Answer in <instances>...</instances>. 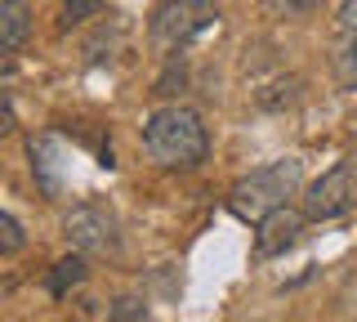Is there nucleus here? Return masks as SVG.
<instances>
[{"mask_svg": "<svg viewBox=\"0 0 357 322\" xmlns=\"http://www.w3.org/2000/svg\"><path fill=\"white\" fill-rule=\"evenodd\" d=\"M143 152L165 166V170H192V166L206 161L210 152V135L201 126V117L183 103L156 108V112L143 121Z\"/></svg>", "mask_w": 357, "mask_h": 322, "instance_id": "nucleus-1", "label": "nucleus"}, {"mask_svg": "<svg viewBox=\"0 0 357 322\" xmlns=\"http://www.w3.org/2000/svg\"><path fill=\"white\" fill-rule=\"evenodd\" d=\"M299 184H304V161L299 157H282V161H268L259 170L241 175L237 184H232L228 193V210L245 224H259L268 210L286 206L290 197L299 193Z\"/></svg>", "mask_w": 357, "mask_h": 322, "instance_id": "nucleus-2", "label": "nucleus"}, {"mask_svg": "<svg viewBox=\"0 0 357 322\" xmlns=\"http://www.w3.org/2000/svg\"><path fill=\"white\" fill-rule=\"evenodd\" d=\"M210 27V9L206 0H165V5L152 9V23H148V41L152 50L161 54H178L197 41V31Z\"/></svg>", "mask_w": 357, "mask_h": 322, "instance_id": "nucleus-3", "label": "nucleus"}, {"mask_svg": "<svg viewBox=\"0 0 357 322\" xmlns=\"http://www.w3.org/2000/svg\"><path fill=\"white\" fill-rule=\"evenodd\" d=\"M304 210L308 219H340L357 210V157L335 161L321 180H312L304 193Z\"/></svg>", "mask_w": 357, "mask_h": 322, "instance_id": "nucleus-4", "label": "nucleus"}, {"mask_svg": "<svg viewBox=\"0 0 357 322\" xmlns=\"http://www.w3.org/2000/svg\"><path fill=\"white\" fill-rule=\"evenodd\" d=\"M63 233H67V242H72L76 251H85V255H107V251L121 247L116 215H112L107 206H98V202H81V206L67 210Z\"/></svg>", "mask_w": 357, "mask_h": 322, "instance_id": "nucleus-5", "label": "nucleus"}, {"mask_svg": "<svg viewBox=\"0 0 357 322\" xmlns=\"http://www.w3.org/2000/svg\"><path fill=\"white\" fill-rule=\"evenodd\" d=\"M304 219H308V210H290V202L268 210L259 219V228H255V255H259V260L286 255L299 242V233H304Z\"/></svg>", "mask_w": 357, "mask_h": 322, "instance_id": "nucleus-6", "label": "nucleus"}, {"mask_svg": "<svg viewBox=\"0 0 357 322\" xmlns=\"http://www.w3.org/2000/svg\"><path fill=\"white\" fill-rule=\"evenodd\" d=\"M31 36V9L27 0H0V54H18Z\"/></svg>", "mask_w": 357, "mask_h": 322, "instance_id": "nucleus-7", "label": "nucleus"}, {"mask_svg": "<svg viewBox=\"0 0 357 322\" xmlns=\"http://www.w3.org/2000/svg\"><path fill=\"white\" fill-rule=\"evenodd\" d=\"M331 76L340 90L357 94V31H340V41L331 45Z\"/></svg>", "mask_w": 357, "mask_h": 322, "instance_id": "nucleus-8", "label": "nucleus"}, {"mask_svg": "<svg viewBox=\"0 0 357 322\" xmlns=\"http://www.w3.org/2000/svg\"><path fill=\"white\" fill-rule=\"evenodd\" d=\"M85 273H89V269H85V251H81V255H63V260L50 269V282H45V286H50L54 300H63L67 291H76V286L85 282Z\"/></svg>", "mask_w": 357, "mask_h": 322, "instance_id": "nucleus-9", "label": "nucleus"}, {"mask_svg": "<svg viewBox=\"0 0 357 322\" xmlns=\"http://www.w3.org/2000/svg\"><path fill=\"white\" fill-rule=\"evenodd\" d=\"M27 152H31V175L40 180V188H45V193H59V175H54L59 152H54V139H31Z\"/></svg>", "mask_w": 357, "mask_h": 322, "instance_id": "nucleus-10", "label": "nucleus"}, {"mask_svg": "<svg viewBox=\"0 0 357 322\" xmlns=\"http://www.w3.org/2000/svg\"><path fill=\"white\" fill-rule=\"evenodd\" d=\"M107 318L112 322H143V318H148V305L134 300V295H121V300H112V305H107Z\"/></svg>", "mask_w": 357, "mask_h": 322, "instance_id": "nucleus-11", "label": "nucleus"}, {"mask_svg": "<svg viewBox=\"0 0 357 322\" xmlns=\"http://www.w3.org/2000/svg\"><path fill=\"white\" fill-rule=\"evenodd\" d=\"M18 247H22V224H18V219L5 210V215H0V251H5V255H14Z\"/></svg>", "mask_w": 357, "mask_h": 322, "instance_id": "nucleus-12", "label": "nucleus"}, {"mask_svg": "<svg viewBox=\"0 0 357 322\" xmlns=\"http://www.w3.org/2000/svg\"><path fill=\"white\" fill-rule=\"evenodd\" d=\"M317 5H321V0H268V9H273L277 18H304Z\"/></svg>", "mask_w": 357, "mask_h": 322, "instance_id": "nucleus-13", "label": "nucleus"}, {"mask_svg": "<svg viewBox=\"0 0 357 322\" xmlns=\"http://www.w3.org/2000/svg\"><path fill=\"white\" fill-rule=\"evenodd\" d=\"M98 5L103 0H63V18L67 23H85L89 14H98Z\"/></svg>", "mask_w": 357, "mask_h": 322, "instance_id": "nucleus-14", "label": "nucleus"}, {"mask_svg": "<svg viewBox=\"0 0 357 322\" xmlns=\"http://www.w3.org/2000/svg\"><path fill=\"white\" fill-rule=\"evenodd\" d=\"M335 23H340V31H357V0H340Z\"/></svg>", "mask_w": 357, "mask_h": 322, "instance_id": "nucleus-15", "label": "nucleus"}]
</instances>
